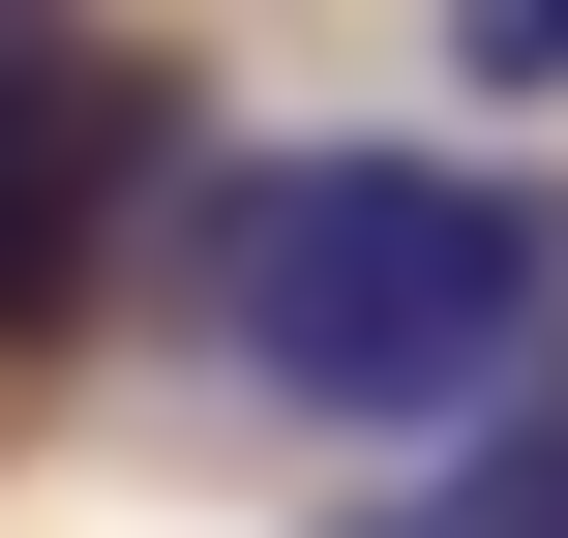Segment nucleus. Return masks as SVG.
Here are the masks:
<instances>
[{"label": "nucleus", "instance_id": "1", "mask_svg": "<svg viewBox=\"0 0 568 538\" xmlns=\"http://www.w3.org/2000/svg\"><path fill=\"white\" fill-rule=\"evenodd\" d=\"M180 270H210V359L270 419H419L449 449L568 359V210L479 180V150H270V180L180 210Z\"/></svg>", "mask_w": 568, "mask_h": 538}, {"label": "nucleus", "instance_id": "2", "mask_svg": "<svg viewBox=\"0 0 568 538\" xmlns=\"http://www.w3.org/2000/svg\"><path fill=\"white\" fill-rule=\"evenodd\" d=\"M300 538H568V359L509 389V419H449L389 509H300Z\"/></svg>", "mask_w": 568, "mask_h": 538}, {"label": "nucleus", "instance_id": "4", "mask_svg": "<svg viewBox=\"0 0 568 538\" xmlns=\"http://www.w3.org/2000/svg\"><path fill=\"white\" fill-rule=\"evenodd\" d=\"M60 60H90V30H60V0H0V120H30V90H60Z\"/></svg>", "mask_w": 568, "mask_h": 538}, {"label": "nucleus", "instance_id": "3", "mask_svg": "<svg viewBox=\"0 0 568 538\" xmlns=\"http://www.w3.org/2000/svg\"><path fill=\"white\" fill-rule=\"evenodd\" d=\"M449 90H568V0H449Z\"/></svg>", "mask_w": 568, "mask_h": 538}]
</instances>
